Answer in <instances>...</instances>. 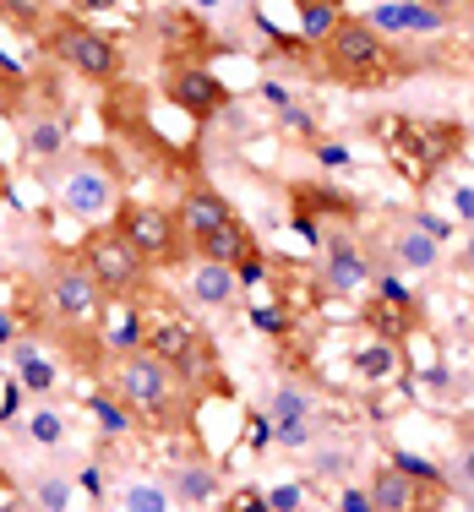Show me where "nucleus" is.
I'll use <instances>...</instances> for the list:
<instances>
[{
	"mask_svg": "<svg viewBox=\"0 0 474 512\" xmlns=\"http://www.w3.org/2000/svg\"><path fill=\"white\" fill-rule=\"evenodd\" d=\"M55 202H60V213H71L82 229L109 224L115 207H120V180H115V169H109L104 158H77V164L60 175Z\"/></svg>",
	"mask_w": 474,
	"mask_h": 512,
	"instance_id": "nucleus-7",
	"label": "nucleus"
},
{
	"mask_svg": "<svg viewBox=\"0 0 474 512\" xmlns=\"http://www.w3.org/2000/svg\"><path fill=\"white\" fill-rule=\"evenodd\" d=\"M289 6H327V11H344L349 0H289Z\"/></svg>",
	"mask_w": 474,
	"mask_h": 512,
	"instance_id": "nucleus-37",
	"label": "nucleus"
},
{
	"mask_svg": "<svg viewBox=\"0 0 474 512\" xmlns=\"http://www.w3.org/2000/svg\"><path fill=\"white\" fill-rule=\"evenodd\" d=\"M218 496V474L208 463H186V469H175V502L186 507H208Z\"/></svg>",
	"mask_w": 474,
	"mask_h": 512,
	"instance_id": "nucleus-22",
	"label": "nucleus"
},
{
	"mask_svg": "<svg viewBox=\"0 0 474 512\" xmlns=\"http://www.w3.org/2000/svg\"><path fill=\"white\" fill-rule=\"evenodd\" d=\"M224 512H273V507H267V496L257 485H235V491L224 496Z\"/></svg>",
	"mask_w": 474,
	"mask_h": 512,
	"instance_id": "nucleus-31",
	"label": "nucleus"
},
{
	"mask_svg": "<svg viewBox=\"0 0 474 512\" xmlns=\"http://www.w3.org/2000/svg\"><path fill=\"white\" fill-rule=\"evenodd\" d=\"M0 197H6V169H0Z\"/></svg>",
	"mask_w": 474,
	"mask_h": 512,
	"instance_id": "nucleus-41",
	"label": "nucleus"
},
{
	"mask_svg": "<svg viewBox=\"0 0 474 512\" xmlns=\"http://www.w3.org/2000/svg\"><path fill=\"white\" fill-rule=\"evenodd\" d=\"M77 256H82V267L93 273V284H99L109 300H131V295H142V284H148L142 251L131 246L115 224H93L88 235H82Z\"/></svg>",
	"mask_w": 474,
	"mask_h": 512,
	"instance_id": "nucleus-5",
	"label": "nucleus"
},
{
	"mask_svg": "<svg viewBox=\"0 0 474 512\" xmlns=\"http://www.w3.org/2000/svg\"><path fill=\"white\" fill-rule=\"evenodd\" d=\"M99 344H104V355H131V349H142L148 344V316H142L137 300H104V311H99Z\"/></svg>",
	"mask_w": 474,
	"mask_h": 512,
	"instance_id": "nucleus-14",
	"label": "nucleus"
},
{
	"mask_svg": "<svg viewBox=\"0 0 474 512\" xmlns=\"http://www.w3.org/2000/svg\"><path fill=\"white\" fill-rule=\"evenodd\" d=\"M175 213H180V229H186V246L202 235H213V229H224V224H235V207L218 197L213 186H186V197H180Z\"/></svg>",
	"mask_w": 474,
	"mask_h": 512,
	"instance_id": "nucleus-17",
	"label": "nucleus"
},
{
	"mask_svg": "<svg viewBox=\"0 0 474 512\" xmlns=\"http://www.w3.org/2000/svg\"><path fill=\"white\" fill-rule=\"evenodd\" d=\"M453 213L464 218V224H474V186H458L453 191Z\"/></svg>",
	"mask_w": 474,
	"mask_h": 512,
	"instance_id": "nucleus-35",
	"label": "nucleus"
},
{
	"mask_svg": "<svg viewBox=\"0 0 474 512\" xmlns=\"http://www.w3.org/2000/svg\"><path fill=\"white\" fill-rule=\"evenodd\" d=\"M267 420H273V442L295 447V453H306V447L316 442V409H311V398L300 393V387H278Z\"/></svg>",
	"mask_w": 474,
	"mask_h": 512,
	"instance_id": "nucleus-13",
	"label": "nucleus"
},
{
	"mask_svg": "<svg viewBox=\"0 0 474 512\" xmlns=\"http://www.w3.org/2000/svg\"><path fill=\"white\" fill-rule=\"evenodd\" d=\"M66 148V131H60V120H33L28 126V153L33 158H55Z\"/></svg>",
	"mask_w": 474,
	"mask_h": 512,
	"instance_id": "nucleus-28",
	"label": "nucleus"
},
{
	"mask_svg": "<svg viewBox=\"0 0 474 512\" xmlns=\"http://www.w3.org/2000/svg\"><path fill=\"white\" fill-rule=\"evenodd\" d=\"M360 365V376H371V382H382V376H393L398 371V344H387V338H376L371 349H360L355 355Z\"/></svg>",
	"mask_w": 474,
	"mask_h": 512,
	"instance_id": "nucleus-26",
	"label": "nucleus"
},
{
	"mask_svg": "<svg viewBox=\"0 0 474 512\" xmlns=\"http://www.w3.org/2000/svg\"><path fill=\"white\" fill-rule=\"evenodd\" d=\"M393 463L409 474V480H420L425 491H442V496H447V480L436 474V463H425V458H415V453H393Z\"/></svg>",
	"mask_w": 474,
	"mask_h": 512,
	"instance_id": "nucleus-30",
	"label": "nucleus"
},
{
	"mask_svg": "<svg viewBox=\"0 0 474 512\" xmlns=\"http://www.w3.org/2000/svg\"><path fill=\"white\" fill-rule=\"evenodd\" d=\"M11 360H17L22 393H33V398L55 393V382H60V365H55V360L39 349V338H17V344H11Z\"/></svg>",
	"mask_w": 474,
	"mask_h": 512,
	"instance_id": "nucleus-19",
	"label": "nucleus"
},
{
	"mask_svg": "<svg viewBox=\"0 0 474 512\" xmlns=\"http://www.w3.org/2000/svg\"><path fill=\"white\" fill-rule=\"evenodd\" d=\"M109 6H120V0H71L77 17H93V11H109Z\"/></svg>",
	"mask_w": 474,
	"mask_h": 512,
	"instance_id": "nucleus-36",
	"label": "nucleus"
},
{
	"mask_svg": "<svg viewBox=\"0 0 474 512\" xmlns=\"http://www.w3.org/2000/svg\"><path fill=\"white\" fill-rule=\"evenodd\" d=\"M33 502H39V512H71L77 480H71V474H44V480L33 485Z\"/></svg>",
	"mask_w": 474,
	"mask_h": 512,
	"instance_id": "nucleus-25",
	"label": "nucleus"
},
{
	"mask_svg": "<svg viewBox=\"0 0 474 512\" xmlns=\"http://www.w3.org/2000/svg\"><path fill=\"white\" fill-rule=\"evenodd\" d=\"M371 137L382 158L398 169L404 186H431L458 153H464V126L458 120H415V115H376Z\"/></svg>",
	"mask_w": 474,
	"mask_h": 512,
	"instance_id": "nucleus-1",
	"label": "nucleus"
},
{
	"mask_svg": "<svg viewBox=\"0 0 474 512\" xmlns=\"http://www.w3.org/2000/svg\"><path fill=\"white\" fill-rule=\"evenodd\" d=\"M169 507H175L169 485L148 480V474H131V480L115 485V512H169Z\"/></svg>",
	"mask_w": 474,
	"mask_h": 512,
	"instance_id": "nucleus-20",
	"label": "nucleus"
},
{
	"mask_svg": "<svg viewBox=\"0 0 474 512\" xmlns=\"http://www.w3.org/2000/svg\"><path fill=\"white\" fill-rule=\"evenodd\" d=\"M0 22L11 33H22V39L44 44V28L55 22V11H50V0H0Z\"/></svg>",
	"mask_w": 474,
	"mask_h": 512,
	"instance_id": "nucleus-21",
	"label": "nucleus"
},
{
	"mask_svg": "<svg viewBox=\"0 0 474 512\" xmlns=\"http://www.w3.org/2000/svg\"><path fill=\"white\" fill-rule=\"evenodd\" d=\"M322 256H327V284L338 289V295H360V289H371V256L355 246V240L344 235H327L322 240Z\"/></svg>",
	"mask_w": 474,
	"mask_h": 512,
	"instance_id": "nucleus-16",
	"label": "nucleus"
},
{
	"mask_svg": "<svg viewBox=\"0 0 474 512\" xmlns=\"http://www.w3.org/2000/svg\"><path fill=\"white\" fill-rule=\"evenodd\" d=\"M44 44H50V55L60 66L88 77V82H115L120 77V44L109 39L104 28H93L88 17H77V11H55V22L44 28Z\"/></svg>",
	"mask_w": 474,
	"mask_h": 512,
	"instance_id": "nucleus-4",
	"label": "nucleus"
},
{
	"mask_svg": "<svg viewBox=\"0 0 474 512\" xmlns=\"http://www.w3.org/2000/svg\"><path fill=\"white\" fill-rule=\"evenodd\" d=\"M186 295L197 300V306H235L240 300V267L229 262H197L186 278Z\"/></svg>",
	"mask_w": 474,
	"mask_h": 512,
	"instance_id": "nucleus-18",
	"label": "nucleus"
},
{
	"mask_svg": "<svg viewBox=\"0 0 474 512\" xmlns=\"http://www.w3.org/2000/svg\"><path fill=\"white\" fill-rule=\"evenodd\" d=\"M142 349H148L153 360H164L180 382L208 376V333H202L191 316H180V311L148 316V344H142Z\"/></svg>",
	"mask_w": 474,
	"mask_h": 512,
	"instance_id": "nucleus-9",
	"label": "nucleus"
},
{
	"mask_svg": "<svg viewBox=\"0 0 474 512\" xmlns=\"http://www.w3.org/2000/svg\"><path fill=\"white\" fill-rule=\"evenodd\" d=\"M289 202H295V213H311V207H316V213H322V218H355V202H349V197H338V191H316V186H300V191H295V197H289Z\"/></svg>",
	"mask_w": 474,
	"mask_h": 512,
	"instance_id": "nucleus-24",
	"label": "nucleus"
},
{
	"mask_svg": "<svg viewBox=\"0 0 474 512\" xmlns=\"http://www.w3.org/2000/svg\"><path fill=\"white\" fill-rule=\"evenodd\" d=\"M338 512H376V502H371L366 485H344L338 491Z\"/></svg>",
	"mask_w": 474,
	"mask_h": 512,
	"instance_id": "nucleus-32",
	"label": "nucleus"
},
{
	"mask_svg": "<svg viewBox=\"0 0 474 512\" xmlns=\"http://www.w3.org/2000/svg\"><path fill=\"white\" fill-rule=\"evenodd\" d=\"M104 300L109 295L93 284V273L82 267V256H66V262L50 273V284H44V311H50L66 333H93V327H99Z\"/></svg>",
	"mask_w": 474,
	"mask_h": 512,
	"instance_id": "nucleus-8",
	"label": "nucleus"
},
{
	"mask_svg": "<svg viewBox=\"0 0 474 512\" xmlns=\"http://www.w3.org/2000/svg\"><path fill=\"white\" fill-rule=\"evenodd\" d=\"M420 295H409L404 278H371V300H366V327L376 338H387V344H404L409 333L420 327Z\"/></svg>",
	"mask_w": 474,
	"mask_h": 512,
	"instance_id": "nucleus-11",
	"label": "nucleus"
},
{
	"mask_svg": "<svg viewBox=\"0 0 474 512\" xmlns=\"http://www.w3.org/2000/svg\"><path fill=\"white\" fill-rule=\"evenodd\" d=\"M300 17V33H306V44H322L327 33H333V22L344 17V11H327V6H295Z\"/></svg>",
	"mask_w": 474,
	"mask_h": 512,
	"instance_id": "nucleus-29",
	"label": "nucleus"
},
{
	"mask_svg": "<svg viewBox=\"0 0 474 512\" xmlns=\"http://www.w3.org/2000/svg\"><path fill=\"white\" fill-rule=\"evenodd\" d=\"M436 246H442V240H431V235H420V229H409V235H398V262L404 267H431L436 262Z\"/></svg>",
	"mask_w": 474,
	"mask_h": 512,
	"instance_id": "nucleus-27",
	"label": "nucleus"
},
{
	"mask_svg": "<svg viewBox=\"0 0 474 512\" xmlns=\"http://www.w3.org/2000/svg\"><path fill=\"white\" fill-rule=\"evenodd\" d=\"M109 224L120 229V235L131 240V246L142 251V262L148 267H175L186 262V229H180V213L175 207H158V202H120L115 218Z\"/></svg>",
	"mask_w": 474,
	"mask_h": 512,
	"instance_id": "nucleus-6",
	"label": "nucleus"
},
{
	"mask_svg": "<svg viewBox=\"0 0 474 512\" xmlns=\"http://www.w3.org/2000/svg\"><path fill=\"white\" fill-rule=\"evenodd\" d=\"M316 60H322V71L338 88H355V93L387 88V82L404 71L398 44L387 39V33H376L366 17H355V11H344V17L333 22V33L316 44Z\"/></svg>",
	"mask_w": 474,
	"mask_h": 512,
	"instance_id": "nucleus-2",
	"label": "nucleus"
},
{
	"mask_svg": "<svg viewBox=\"0 0 474 512\" xmlns=\"http://www.w3.org/2000/svg\"><path fill=\"white\" fill-rule=\"evenodd\" d=\"M464 480H474V453H464Z\"/></svg>",
	"mask_w": 474,
	"mask_h": 512,
	"instance_id": "nucleus-40",
	"label": "nucleus"
},
{
	"mask_svg": "<svg viewBox=\"0 0 474 512\" xmlns=\"http://www.w3.org/2000/svg\"><path fill=\"white\" fill-rule=\"evenodd\" d=\"M164 99L191 120H213L218 109H229V82L202 60H169L164 66Z\"/></svg>",
	"mask_w": 474,
	"mask_h": 512,
	"instance_id": "nucleus-10",
	"label": "nucleus"
},
{
	"mask_svg": "<svg viewBox=\"0 0 474 512\" xmlns=\"http://www.w3.org/2000/svg\"><path fill=\"white\" fill-rule=\"evenodd\" d=\"M251 327H262V333H284V306H251Z\"/></svg>",
	"mask_w": 474,
	"mask_h": 512,
	"instance_id": "nucleus-33",
	"label": "nucleus"
},
{
	"mask_svg": "<svg viewBox=\"0 0 474 512\" xmlns=\"http://www.w3.org/2000/svg\"><path fill=\"white\" fill-rule=\"evenodd\" d=\"M371 502H376V512H436L442 507V491H425L420 480H409L404 469H398L393 458L382 463V469L371 474Z\"/></svg>",
	"mask_w": 474,
	"mask_h": 512,
	"instance_id": "nucleus-12",
	"label": "nucleus"
},
{
	"mask_svg": "<svg viewBox=\"0 0 474 512\" xmlns=\"http://www.w3.org/2000/svg\"><path fill=\"white\" fill-rule=\"evenodd\" d=\"M366 22L376 33H387V39H404V33H442L447 28V17L431 11L425 0H382V6L366 11Z\"/></svg>",
	"mask_w": 474,
	"mask_h": 512,
	"instance_id": "nucleus-15",
	"label": "nucleus"
},
{
	"mask_svg": "<svg viewBox=\"0 0 474 512\" xmlns=\"http://www.w3.org/2000/svg\"><path fill=\"white\" fill-rule=\"evenodd\" d=\"M28 442H33V447H44V453L66 447V414L50 409V404H39V409L28 414Z\"/></svg>",
	"mask_w": 474,
	"mask_h": 512,
	"instance_id": "nucleus-23",
	"label": "nucleus"
},
{
	"mask_svg": "<svg viewBox=\"0 0 474 512\" xmlns=\"http://www.w3.org/2000/svg\"><path fill=\"white\" fill-rule=\"evenodd\" d=\"M191 6H202V11H218V6H224V0H191Z\"/></svg>",
	"mask_w": 474,
	"mask_h": 512,
	"instance_id": "nucleus-39",
	"label": "nucleus"
},
{
	"mask_svg": "<svg viewBox=\"0 0 474 512\" xmlns=\"http://www.w3.org/2000/svg\"><path fill=\"white\" fill-rule=\"evenodd\" d=\"M0 344H17V327H11L6 311H0Z\"/></svg>",
	"mask_w": 474,
	"mask_h": 512,
	"instance_id": "nucleus-38",
	"label": "nucleus"
},
{
	"mask_svg": "<svg viewBox=\"0 0 474 512\" xmlns=\"http://www.w3.org/2000/svg\"><path fill=\"white\" fill-rule=\"evenodd\" d=\"M267 507L273 512H300V485H278V491L267 496Z\"/></svg>",
	"mask_w": 474,
	"mask_h": 512,
	"instance_id": "nucleus-34",
	"label": "nucleus"
},
{
	"mask_svg": "<svg viewBox=\"0 0 474 512\" xmlns=\"http://www.w3.org/2000/svg\"><path fill=\"white\" fill-rule=\"evenodd\" d=\"M109 393L115 404L131 414V420H148L153 431H175L180 414H186V382L169 371L164 360H153L148 349H131V355H115L109 365Z\"/></svg>",
	"mask_w": 474,
	"mask_h": 512,
	"instance_id": "nucleus-3",
	"label": "nucleus"
}]
</instances>
